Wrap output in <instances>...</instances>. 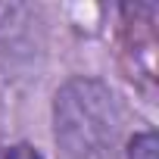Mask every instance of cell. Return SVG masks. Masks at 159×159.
I'll return each mask as SVG.
<instances>
[{"label": "cell", "mask_w": 159, "mask_h": 159, "mask_svg": "<svg viewBox=\"0 0 159 159\" xmlns=\"http://www.w3.org/2000/svg\"><path fill=\"white\" fill-rule=\"evenodd\" d=\"M122 109L100 78L75 75L53 97V137L66 159H112Z\"/></svg>", "instance_id": "6da1fadb"}, {"label": "cell", "mask_w": 159, "mask_h": 159, "mask_svg": "<svg viewBox=\"0 0 159 159\" xmlns=\"http://www.w3.org/2000/svg\"><path fill=\"white\" fill-rule=\"evenodd\" d=\"M125 159H159V134L153 128L137 131L125 147Z\"/></svg>", "instance_id": "7a4b0ae2"}, {"label": "cell", "mask_w": 159, "mask_h": 159, "mask_svg": "<svg viewBox=\"0 0 159 159\" xmlns=\"http://www.w3.org/2000/svg\"><path fill=\"white\" fill-rule=\"evenodd\" d=\"M3 159H44V153H41L34 143L19 140V143H10V147L3 150Z\"/></svg>", "instance_id": "3957f363"}]
</instances>
